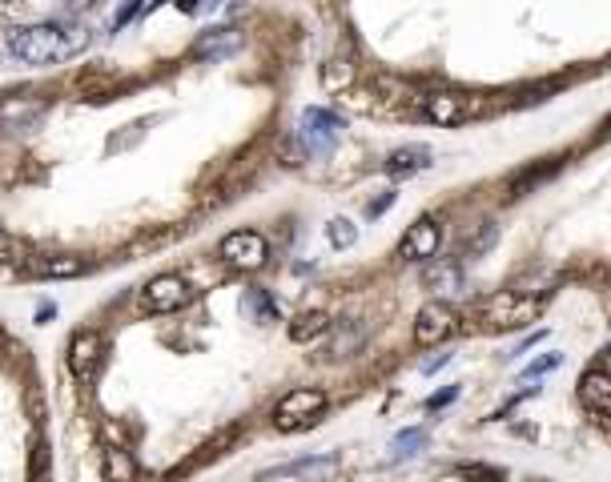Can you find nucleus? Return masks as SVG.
<instances>
[{"instance_id":"aec40b11","label":"nucleus","mask_w":611,"mask_h":482,"mask_svg":"<svg viewBox=\"0 0 611 482\" xmlns=\"http://www.w3.org/2000/svg\"><path fill=\"white\" fill-rule=\"evenodd\" d=\"M105 478H109V482H133L137 478L133 454H129V450H121V446L105 450Z\"/></svg>"},{"instance_id":"7ed1b4c3","label":"nucleus","mask_w":611,"mask_h":482,"mask_svg":"<svg viewBox=\"0 0 611 482\" xmlns=\"http://www.w3.org/2000/svg\"><path fill=\"white\" fill-rule=\"evenodd\" d=\"M346 120L338 117L334 109H306L302 120H297V141H302V149L310 153V157H326L330 149L338 145V137H342Z\"/></svg>"},{"instance_id":"6e6552de","label":"nucleus","mask_w":611,"mask_h":482,"mask_svg":"<svg viewBox=\"0 0 611 482\" xmlns=\"http://www.w3.org/2000/svg\"><path fill=\"white\" fill-rule=\"evenodd\" d=\"M455 329H458V313L450 310L447 302H431V305H423L418 318H414V342L418 345H439V342H447Z\"/></svg>"},{"instance_id":"bb28decb","label":"nucleus","mask_w":611,"mask_h":482,"mask_svg":"<svg viewBox=\"0 0 611 482\" xmlns=\"http://www.w3.org/2000/svg\"><path fill=\"white\" fill-rule=\"evenodd\" d=\"M390 205H394V193H382L378 201H370V205H366V217H382Z\"/></svg>"},{"instance_id":"a211bd4d","label":"nucleus","mask_w":611,"mask_h":482,"mask_svg":"<svg viewBox=\"0 0 611 482\" xmlns=\"http://www.w3.org/2000/svg\"><path fill=\"white\" fill-rule=\"evenodd\" d=\"M32 270L40 273V278H80V273L88 270L85 257H69V253H53V257H40Z\"/></svg>"},{"instance_id":"9b49d317","label":"nucleus","mask_w":611,"mask_h":482,"mask_svg":"<svg viewBox=\"0 0 611 482\" xmlns=\"http://www.w3.org/2000/svg\"><path fill=\"white\" fill-rule=\"evenodd\" d=\"M439 241H442L439 221H434V217H418L406 229V237H402V257H410V262H431V257L439 253Z\"/></svg>"},{"instance_id":"7c9ffc66","label":"nucleus","mask_w":611,"mask_h":482,"mask_svg":"<svg viewBox=\"0 0 611 482\" xmlns=\"http://www.w3.org/2000/svg\"><path fill=\"white\" fill-rule=\"evenodd\" d=\"M599 370H603V374H611V350L599 358Z\"/></svg>"},{"instance_id":"473e14b6","label":"nucleus","mask_w":611,"mask_h":482,"mask_svg":"<svg viewBox=\"0 0 611 482\" xmlns=\"http://www.w3.org/2000/svg\"><path fill=\"white\" fill-rule=\"evenodd\" d=\"M607 129H611V117H607Z\"/></svg>"},{"instance_id":"ddd939ff","label":"nucleus","mask_w":611,"mask_h":482,"mask_svg":"<svg viewBox=\"0 0 611 482\" xmlns=\"http://www.w3.org/2000/svg\"><path fill=\"white\" fill-rule=\"evenodd\" d=\"M238 48H241L238 29H205L193 40V56H201V61H222V56L238 53Z\"/></svg>"},{"instance_id":"b1692460","label":"nucleus","mask_w":611,"mask_h":482,"mask_svg":"<svg viewBox=\"0 0 611 482\" xmlns=\"http://www.w3.org/2000/svg\"><path fill=\"white\" fill-rule=\"evenodd\" d=\"M458 474L474 482H503V470H495V466H458Z\"/></svg>"},{"instance_id":"c85d7f7f","label":"nucleus","mask_w":611,"mask_h":482,"mask_svg":"<svg viewBox=\"0 0 611 482\" xmlns=\"http://www.w3.org/2000/svg\"><path fill=\"white\" fill-rule=\"evenodd\" d=\"M450 362V353H439V358H431V362H423V374H434V370H442Z\"/></svg>"},{"instance_id":"4be33fe9","label":"nucleus","mask_w":611,"mask_h":482,"mask_svg":"<svg viewBox=\"0 0 611 482\" xmlns=\"http://www.w3.org/2000/svg\"><path fill=\"white\" fill-rule=\"evenodd\" d=\"M322 85L330 88V93H338V88H350L354 85V64L350 61H330L326 69H322Z\"/></svg>"},{"instance_id":"9d476101","label":"nucleus","mask_w":611,"mask_h":482,"mask_svg":"<svg viewBox=\"0 0 611 482\" xmlns=\"http://www.w3.org/2000/svg\"><path fill=\"white\" fill-rule=\"evenodd\" d=\"M342 466L338 454H318V458H297V462H286V466H270V470L257 474V482H278V478H330V474Z\"/></svg>"},{"instance_id":"f8f14e48","label":"nucleus","mask_w":611,"mask_h":482,"mask_svg":"<svg viewBox=\"0 0 611 482\" xmlns=\"http://www.w3.org/2000/svg\"><path fill=\"white\" fill-rule=\"evenodd\" d=\"M101 350H105V342H101L96 329H80V334L69 342V370L80 378V382H88L93 370L101 366Z\"/></svg>"},{"instance_id":"f257e3e1","label":"nucleus","mask_w":611,"mask_h":482,"mask_svg":"<svg viewBox=\"0 0 611 482\" xmlns=\"http://www.w3.org/2000/svg\"><path fill=\"white\" fill-rule=\"evenodd\" d=\"M93 45V32L80 21H37V24H21V29L8 32L4 48L16 56L21 64H56L80 56Z\"/></svg>"},{"instance_id":"cd10ccee","label":"nucleus","mask_w":611,"mask_h":482,"mask_svg":"<svg viewBox=\"0 0 611 482\" xmlns=\"http://www.w3.org/2000/svg\"><path fill=\"white\" fill-rule=\"evenodd\" d=\"M543 337H547V329H535V334H531V337H523V342H519V350H515V353H527L531 345H535V342H543Z\"/></svg>"},{"instance_id":"f03ea898","label":"nucleus","mask_w":611,"mask_h":482,"mask_svg":"<svg viewBox=\"0 0 611 482\" xmlns=\"http://www.w3.org/2000/svg\"><path fill=\"white\" fill-rule=\"evenodd\" d=\"M322 410H326V394L314 390V386H302V390H289L286 398L273 406V426H278L281 434L306 430V426L318 422Z\"/></svg>"},{"instance_id":"c756f323","label":"nucleus","mask_w":611,"mask_h":482,"mask_svg":"<svg viewBox=\"0 0 611 482\" xmlns=\"http://www.w3.org/2000/svg\"><path fill=\"white\" fill-rule=\"evenodd\" d=\"M8 257V233H4V225H0V262Z\"/></svg>"},{"instance_id":"423d86ee","label":"nucleus","mask_w":611,"mask_h":482,"mask_svg":"<svg viewBox=\"0 0 611 482\" xmlns=\"http://www.w3.org/2000/svg\"><path fill=\"white\" fill-rule=\"evenodd\" d=\"M418 112H423L431 125H463V120H471L474 112H479V101L466 96V93H450V88H442V93L418 96Z\"/></svg>"},{"instance_id":"1a4fd4ad","label":"nucleus","mask_w":611,"mask_h":482,"mask_svg":"<svg viewBox=\"0 0 611 482\" xmlns=\"http://www.w3.org/2000/svg\"><path fill=\"white\" fill-rule=\"evenodd\" d=\"M579 402H583V410L595 422L611 426V374H603L599 366L587 370V374L579 378Z\"/></svg>"},{"instance_id":"39448f33","label":"nucleus","mask_w":611,"mask_h":482,"mask_svg":"<svg viewBox=\"0 0 611 482\" xmlns=\"http://www.w3.org/2000/svg\"><path fill=\"white\" fill-rule=\"evenodd\" d=\"M482 321H490V326L498 329H519V326H531V321L539 318V302L535 297H519L511 294V289H503V294L487 297V302L479 305Z\"/></svg>"},{"instance_id":"5701e85b","label":"nucleus","mask_w":611,"mask_h":482,"mask_svg":"<svg viewBox=\"0 0 611 482\" xmlns=\"http://www.w3.org/2000/svg\"><path fill=\"white\" fill-rule=\"evenodd\" d=\"M326 237H330V245L334 249H350L354 241H358V225L346 221V217H334V221L326 225Z\"/></svg>"},{"instance_id":"393cba45","label":"nucleus","mask_w":611,"mask_h":482,"mask_svg":"<svg viewBox=\"0 0 611 482\" xmlns=\"http://www.w3.org/2000/svg\"><path fill=\"white\" fill-rule=\"evenodd\" d=\"M555 366H559V353H547V358L531 362V366L523 370V378H539V374H547V370H555Z\"/></svg>"},{"instance_id":"412c9836","label":"nucleus","mask_w":611,"mask_h":482,"mask_svg":"<svg viewBox=\"0 0 611 482\" xmlns=\"http://www.w3.org/2000/svg\"><path fill=\"white\" fill-rule=\"evenodd\" d=\"M423 446H426V430L410 426V430L394 434V442H390V458H414V454H423Z\"/></svg>"},{"instance_id":"a878e982","label":"nucleus","mask_w":611,"mask_h":482,"mask_svg":"<svg viewBox=\"0 0 611 482\" xmlns=\"http://www.w3.org/2000/svg\"><path fill=\"white\" fill-rule=\"evenodd\" d=\"M455 398H458V386H447L442 394H431V398H426V406H431V410H442V406H450Z\"/></svg>"},{"instance_id":"6ab92c4d","label":"nucleus","mask_w":611,"mask_h":482,"mask_svg":"<svg viewBox=\"0 0 611 482\" xmlns=\"http://www.w3.org/2000/svg\"><path fill=\"white\" fill-rule=\"evenodd\" d=\"M241 313H246L249 321H257V326H270V321H278V302H273L265 289H246Z\"/></svg>"},{"instance_id":"0eeeda50","label":"nucleus","mask_w":611,"mask_h":482,"mask_svg":"<svg viewBox=\"0 0 611 482\" xmlns=\"http://www.w3.org/2000/svg\"><path fill=\"white\" fill-rule=\"evenodd\" d=\"M193 289L185 286V278H177V273H161V278H153L149 286L141 289V305L149 313H173L181 310V305H189Z\"/></svg>"},{"instance_id":"2eb2a0df","label":"nucleus","mask_w":611,"mask_h":482,"mask_svg":"<svg viewBox=\"0 0 611 482\" xmlns=\"http://www.w3.org/2000/svg\"><path fill=\"white\" fill-rule=\"evenodd\" d=\"M382 169L394 177V181L414 177V173H423V169H431V149H426V145H406V149H394L390 157H386Z\"/></svg>"},{"instance_id":"dca6fc26","label":"nucleus","mask_w":611,"mask_h":482,"mask_svg":"<svg viewBox=\"0 0 611 482\" xmlns=\"http://www.w3.org/2000/svg\"><path fill=\"white\" fill-rule=\"evenodd\" d=\"M40 112H45V101H21V96H13V101L0 104V125L8 133H24V129H32V120Z\"/></svg>"},{"instance_id":"20e7f679","label":"nucleus","mask_w":611,"mask_h":482,"mask_svg":"<svg viewBox=\"0 0 611 482\" xmlns=\"http://www.w3.org/2000/svg\"><path fill=\"white\" fill-rule=\"evenodd\" d=\"M217 257H222L230 270L254 273V270H262L265 257H270V241H265L257 229H233V233H225V237H222Z\"/></svg>"},{"instance_id":"4468645a","label":"nucleus","mask_w":611,"mask_h":482,"mask_svg":"<svg viewBox=\"0 0 611 482\" xmlns=\"http://www.w3.org/2000/svg\"><path fill=\"white\" fill-rule=\"evenodd\" d=\"M423 286L431 289V294H439V302H442V297L463 294V265H458V262H434V265H426Z\"/></svg>"},{"instance_id":"2f4dec72","label":"nucleus","mask_w":611,"mask_h":482,"mask_svg":"<svg viewBox=\"0 0 611 482\" xmlns=\"http://www.w3.org/2000/svg\"><path fill=\"white\" fill-rule=\"evenodd\" d=\"M0 350H4V334H0Z\"/></svg>"},{"instance_id":"f3484780","label":"nucleus","mask_w":611,"mask_h":482,"mask_svg":"<svg viewBox=\"0 0 611 482\" xmlns=\"http://www.w3.org/2000/svg\"><path fill=\"white\" fill-rule=\"evenodd\" d=\"M330 329V318L322 310H310V313H297L294 321H289V342L306 345V342H318L322 334Z\"/></svg>"}]
</instances>
